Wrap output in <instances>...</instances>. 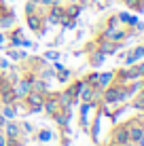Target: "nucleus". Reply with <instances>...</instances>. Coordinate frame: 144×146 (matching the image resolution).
I'll return each instance as SVG.
<instances>
[{
	"instance_id": "nucleus-1",
	"label": "nucleus",
	"mask_w": 144,
	"mask_h": 146,
	"mask_svg": "<svg viewBox=\"0 0 144 146\" xmlns=\"http://www.w3.org/2000/svg\"><path fill=\"white\" fill-rule=\"evenodd\" d=\"M26 23L36 36H44L47 32V21H44V9H38L34 13H26Z\"/></svg>"
},
{
	"instance_id": "nucleus-2",
	"label": "nucleus",
	"mask_w": 144,
	"mask_h": 146,
	"mask_svg": "<svg viewBox=\"0 0 144 146\" xmlns=\"http://www.w3.org/2000/svg\"><path fill=\"white\" fill-rule=\"evenodd\" d=\"M7 44H9V47H34V44L23 36V30L19 26H13V30L9 28V32H7Z\"/></svg>"
},
{
	"instance_id": "nucleus-3",
	"label": "nucleus",
	"mask_w": 144,
	"mask_h": 146,
	"mask_svg": "<svg viewBox=\"0 0 144 146\" xmlns=\"http://www.w3.org/2000/svg\"><path fill=\"white\" fill-rule=\"evenodd\" d=\"M64 19V4H51L44 9V21L51 26H59V21Z\"/></svg>"
},
{
	"instance_id": "nucleus-4",
	"label": "nucleus",
	"mask_w": 144,
	"mask_h": 146,
	"mask_svg": "<svg viewBox=\"0 0 144 146\" xmlns=\"http://www.w3.org/2000/svg\"><path fill=\"white\" fill-rule=\"evenodd\" d=\"M140 59H144V42L136 44L133 49L123 53V62H125V66H133V64H138Z\"/></svg>"
},
{
	"instance_id": "nucleus-5",
	"label": "nucleus",
	"mask_w": 144,
	"mask_h": 146,
	"mask_svg": "<svg viewBox=\"0 0 144 146\" xmlns=\"http://www.w3.org/2000/svg\"><path fill=\"white\" fill-rule=\"evenodd\" d=\"M110 142L117 146H127L129 144V135H127V127L125 125H117L110 131Z\"/></svg>"
},
{
	"instance_id": "nucleus-6",
	"label": "nucleus",
	"mask_w": 144,
	"mask_h": 146,
	"mask_svg": "<svg viewBox=\"0 0 144 146\" xmlns=\"http://www.w3.org/2000/svg\"><path fill=\"white\" fill-rule=\"evenodd\" d=\"M4 129H7V140H21V135H23L21 133V125L15 123V121H11V123L7 121Z\"/></svg>"
},
{
	"instance_id": "nucleus-7",
	"label": "nucleus",
	"mask_w": 144,
	"mask_h": 146,
	"mask_svg": "<svg viewBox=\"0 0 144 146\" xmlns=\"http://www.w3.org/2000/svg\"><path fill=\"white\" fill-rule=\"evenodd\" d=\"M104 57H106V55H102L98 49L87 51V62H89V66H91V68H100L102 64H104Z\"/></svg>"
},
{
	"instance_id": "nucleus-8",
	"label": "nucleus",
	"mask_w": 144,
	"mask_h": 146,
	"mask_svg": "<svg viewBox=\"0 0 144 146\" xmlns=\"http://www.w3.org/2000/svg\"><path fill=\"white\" fill-rule=\"evenodd\" d=\"M115 80V70H110V72H102V74H98V83H96V87L100 89V91H104V89L108 87V85Z\"/></svg>"
},
{
	"instance_id": "nucleus-9",
	"label": "nucleus",
	"mask_w": 144,
	"mask_h": 146,
	"mask_svg": "<svg viewBox=\"0 0 144 146\" xmlns=\"http://www.w3.org/2000/svg\"><path fill=\"white\" fill-rule=\"evenodd\" d=\"M53 68H55V78L59 80V83H64V85H66L68 80L72 78V70H68V68L59 66V64H55V66H53Z\"/></svg>"
},
{
	"instance_id": "nucleus-10",
	"label": "nucleus",
	"mask_w": 144,
	"mask_h": 146,
	"mask_svg": "<svg viewBox=\"0 0 144 146\" xmlns=\"http://www.w3.org/2000/svg\"><path fill=\"white\" fill-rule=\"evenodd\" d=\"M117 17H119V23H121V26H127V28H133L138 23V17L131 15V13H117Z\"/></svg>"
},
{
	"instance_id": "nucleus-11",
	"label": "nucleus",
	"mask_w": 144,
	"mask_h": 146,
	"mask_svg": "<svg viewBox=\"0 0 144 146\" xmlns=\"http://www.w3.org/2000/svg\"><path fill=\"white\" fill-rule=\"evenodd\" d=\"M0 114H2L4 119H15L17 106H15V104H2V106H0Z\"/></svg>"
},
{
	"instance_id": "nucleus-12",
	"label": "nucleus",
	"mask_w": 144,
	"mask_h": 146,
	"mask_svg": "<svg viewBox=\"0 0 144 146\" xmlns=\"http://www.w3.org/2000/svg\"><path fill=\"white\" fill-rule=\"evenodd\" d=\"M9 57H11V59H15V62H23V59H26L28 57V53L26 51H17V49H15V47H9Z\"/></svg>"
},
{
	"instance_id": "nucleus-13",
	"label": "nucleus",
	"mask_w": 144,
	"mask_h": 146,
	"mask_svg": "<svg viewBox=\"0 0 144 146\" xmlns=\"http://www.w3.org/2000/svg\"><path fill=\"white\" fill-rule=\"evenodd\" d=\"M123 2H125V7L133 13H144L142 11V0H123Z\"/></svg>"
},
{
	"instance_id": "nucleus-14",
	"label": "nucleus",
	"mask_w": 144,
	"mask_h": 146,
	"mask_svg": "<svg viewBox=\"0 0 144 146\" xmlns=\"http://www.w3.org/2000/svg\"><path fill=\"white\" fill-rule=\"evenodd\" d=\"M51 138H53L51 129H40V131H38V140H40V142H49Z\"/></svg>"
},
{
	"instance_id": "nucleus-15",
	"label": "nucleus",
	"mask_w": 144,
	"mask_h": 146,
	"mask_svg": "<svg viewBox=\"0 0 144 146\" xmlns=\"http://www.w3.org/2000/svg\"><path fill=\"white\" fill-rule=\"evenodd\" d=\"M57 57H59L57 51H47V53H44V59H53V62H55Z\"/></svg>"
},
{
	"instance_id": "nucleus-16",
	"label": "nucleus",
	"mask_w": 144,
	"mask_h": 146,
	"mask_svg": "<svg viewBox=\"0 0 144 146\" xmlns=\"http://www.w3.org/2000/svg\"><path fill=\"white\" fill-rule=\"evenodd\" d=\"M9 68V62H7V59H2V57H0V70H7Z\"/></svg>"
},
{
	"instance_id": "nucleus-17",
	"label": "nucleus",
	"mask_w": 144,
	"mask_h": 146,
	"mask_svg": "<svg viewBox=\"0 0 144 146\" xmlns=\"http://www.w3.org/2000/svg\"><path fill=\"white\" fill-rule=\"evenodd\" d=\"M0 146H7V135H2V131H0Z\"/></svg>"
},
{
	"instance_id": "nucleus-18",
	"label": "nucleus",
	"mask_w": 144,
	"mask_h": 146,
	"mask_svg": "<svg viewBox=\"0 0 144 146\" xmlns=\"http://www.w3.org/2000/svg\"><path fill=\"white\" fill-rule=\"evenodd\" d=\"M2 44H7V34H0V47Z\"/></svg>"
},
{
	"instance_id": "nucleus-19",
	"label": "nucleus",
	"mask_w": 144,
	"mask_h": 146,
	"mask_svg": "<svg viewBox=\"0 0 144 146\" xmlns=\"http://www.w3.org/2000/svg\"><path fill=\"white\" fill-rule=\"evenodd\" d=\"M136 144H138V146H144V133H142V138H140V140H138V142H136Z\"/></svg>"
},
{
	"instance_id": "nucleus-20",
	"label": "nucleus",
	"mask_w": 144,
	"mask_h": 146,
	"mask_svg": "<svg viewBox=\"0 0 144 146\" xmlns=\"http://www.w3.org/2000/svg\"><path fill=\"white\" fill-rule=\"evenodd\" d=\"M98 2H100V0H93V4H98Z\"/></svg>"
},
{
	"instance_id": "nucleus-21",
	"label": "nucleus",
	"mask_w": 144,
	"mask_h": 146,
	"mask_svg": "<svg viewBox=\"0 0 144 146\" xmlns=\"http://www.w3.org/2000/svg\"><path fill=\"white\" fill-rule=\"evenodd\" d=\"M142 11H144V0H142Z\"/></svg>"
},
{
	"instance_id": "nucleus-22",
	"label": "nucleus",
	"mask_w": 144,
	"mask_h": 146,
	"mask_svg": "<svg viewBox=\"0 0 144 146\" xmlns=\"http://www.w3.org/2000/svg\"><path fill=\"white\" fill-rule=\"evenodd\" d=\"M0 131H2V127H0Z\"/></svg>"
}]
</instances>
